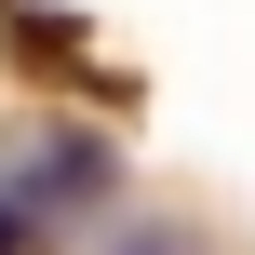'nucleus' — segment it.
<instances>
[{
    "mask_svg": "<svg viewBox=\"0 0 255 255\" xmlns=\"http://www.w3.org/2000/svg\"><path fill=\"white\" fill-rule=\"evenodd\" d=\"M108 188H121V175H108L94 134H40V148L13 161V202H27V215H94Z\"/></svg>",
    "mask_w": 255,
    "mask_h": 255,
    "instance_id": "1",
    "label": "nucleus"
},
{
    "mask_svg": "<svg viewBox=\"0 0 255 255\" xmlns=\"http://www.w3.org/2000/svg\"><path fill=\"white\" fill-rule=\"evenodd\" d=\"M27 229H40V215H27V202H13V188H0V255H13V242H27Z\"/></svg>",
    "mask_w": 255,
    "mask_h": 255,
    "instance_id": "2",
    "label": "nucleus"
},
{
    "mask_svg": "<svg viewBox=\"0 0 255 255\" xmlns=\"http://www.w3.org/2000/svg\"><path fill=\"white\" fill-rule=\"evenodd\" d=\"M134 255H175V242H134Z\"/></svg>",
    "mask_w": 255,
    "mask_h": 255,
    "instance_id": "3",
    "label": "nucleus"
}]
</instances>
